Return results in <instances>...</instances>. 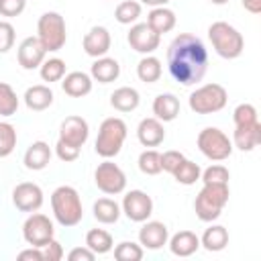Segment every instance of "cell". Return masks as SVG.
Here are the masks:
<instances>
[{"mask_svg": "<svg viewBox=\"0 0 261 261\" xmlns=\"http://www.w3.org/2000/svg\"><path fill=\"white\" fill-rule=\"evenodd\" d=\"M43 190L33 181H20L12 190V204L20 212H37L43 206Z\"/></svg>", "mask_w": 261, "mask_h": 261, "instance_id": "4fadbf2b", "label": "cell"}, {"mask_svg": "<svg viewBox=\"0 0 261 261\" xmlns=\"http://www.w3.org/2000/svg\"><path fill=\"white\" fill-rule=\"evenodd\" d=\"M90 75L98 84H112L120 75V63L114 57H108V55L98 57L90 67Z\"/></svg>", "mask_w": 261, "mask_h": 261, "instance_id": "603a6c76", "label": "cell"}, {"mask_svg": "<svg viewBox=\"0 0 261 261\" xmlns=\"http://www.w3.org/2000/svg\"><path fill=\"white\" fill-rule=\"evenodd\" d=\"M27 8V0H0V14L6 18L20 16Z\"/></svg>", "mask_w": 261, "mask_h": 261, "instance_id": "60d3db41", "label": "cell"}, {"mask_svg": "<svg viewBox=\"0 0 261 261\" xmlns=\"http://www.w3.org/2000/svg\"><path fill=\"white\" fill-rule=\"evenodd\" d=\"M232 147H237L239 151H253L259 143H261V122H251V124H241V126H234V133H232Z\"/></svg>", "mask_w": 261, "mask_h": 261, "instance_id": "ac0fdd59", "label": "cell"}, {"mask_svg": "<svg viewBox=\"0 0 261 261\" xmlns=\"http://www.w3.org/2000/svg\"><path fill=\"white\" fill-rule=\"evenodd\" d=\"M200 179H202V184H228L230 173H228V169H226L224 165L214 163V165L206 167V169L200 173Z\"/></svg>", "mask_w": 261, "mask_h": 261, "instance_id": "f35d334b", "label": "cell"}, {"mask_svg": "<svg viewBox=\"0 0 261 261\" xmlns=\"http://www.w3.org/2000/svg\"><path fill=\"white\" fill-rule=\"evenodd\" d=\"M259 116H257V108L249 102H243L239 104L234 110H232V122L234 126H241V124H251V122H257Z\"/></svg>", "mask_w": 261, "mask_h": 261, "instance_id": "ab89813d", "label": "cell"}, {"mask_svg": "<svg viewBox=\"0 0 261 261\" xmlns=\"http://www.w3.org/2000/svg\"><path fill=\"white\" fill-rule=\"evenodd\" d=\"M51 155H53V153H51L49 143H45V141H35V143H31L29 149L24 151L22 163H24V167L31 169V171H41V169H45V167L49 165Z\"/></svg>", "mask_w": 261, "mask_h": 261, "instance_id": "44dd1931", "label": "cell"}, {"mask_svg": "<svg viewBox=\"0 0 261 261\" xmlns=\"http://www.w3.org/2000/svg\"><path fill=\"white\" fill-rule=\"evenodd\" d=\"M51 210H53V218L65 228H71V226L80 224L82 218H84L82 198H80L77 190L71 188V186H59V188L53 190Z\"/></svg>", "mask_w": 261, "mask_h": 261, "instance_id": "7a4b0ae2", "label": "cell"}, {"mask_svg": "<svg viewBox=\"0 0 261 261\" xmlns=\"http://www.w3.org/2000/svg\"><path fill=\"white\" fill-rule=\"evenodd\" d=\"M141 104V94L130 86H120L110 94V106L118 112H133Z\"/></svg>", "mask_w": 261, "mask_h": 261, "instance_id": "4316f807", "label": "cell"}, {"mask_svg": "<svg viewBox=\"0 0 261 261\" xmlns=\"http://www.w3.org/2000/svg\"><path fill=\"white\" fill-rule=\"evenodd\" d=\"M14 47V27L8 20H0V53H8Z\"/></svg>", "mask_w": 261, "mask_h": 261, "instance_id": "b9f144b4", "label": "cell"}, {"mask_svg": "<svg viewBox=\"0 0 261 261\" xmlns=\"http://www.w3.org/2000/svg\"><path fill=\"white\" fill-rule=\"evenodd\" d=\"M80 147H73V145H69V143H63V141H59L57 139V143H55V155L61 159V161H65V163H71V161H75L77 157H80Z\"/></svg>", "mask_w": 261, "mask_h": 261, "instance_id": "7bdbcfd3", "label": "cell"}, {"mask_svg": "<svg viewBox=\"0 0 261 261\" xmlns=\"http://www.w3.org/2000/svg\"><path fill=\"white\" fill-rule=\"evenodd\" d=\"M114 249V259L116 261H141L143 259V247L135 241H122Z\"/></svg>", "mask_w": 261, "mask_h": 261, "instance_id": "8d00e7d4", "label": "cell"}, {"mask_svg": "<svg viewBox=\"0 0 261 261\" xmlns=\"http://www.w3.org/2000/svg\"><path fill=\"white\" fill-rule=\"evenodd\" d=\"M228 245V230L222 224H210L200 237V247L210 253H218Z\"/></svg>", "mask_w": 261, "mask_h": 261, "instance_id": "f1b7e54d", "label": "cell"}, {"mask_svg": "<svg viewBox=\"0 0 261 261\" xmlns=\"http://www.w3.org/2000/svg\"><path fill=\"white\" fill-rule=\"evenodd\" d=\"M167 71L181 86H196L208 71V49L200 37L179 33L167 47Z\"/></svg>", "mask_w": 261, "mask_h": 261, "instance_id": "6da1fadb", "label": "cell"}, {"mask_svg": "<svg viewBox=\"0 0 261 261\" xmlns=\"http://www.w3.org/2000/svg\"><path fill=\"white\" fill-rule=\"evenodd\" d=\"M53 237H55L53 220L47 214H41L39 210L37 212H31L27 216V220L22 222V239L31 247H43Z\"/></svg>", "mask_w": 261, "mask_h": 261, "instance_id": "9c48e42d", "label": "cell"}, {"mask_svg": "<svg viewBox=\"0 0 261 261\" xmlns=\"http://www.w3.org/2000/svg\"><path fill=\"white\" fill-rule=\"evenodd\" d=\"M141 10H143V4L139 0H124L116 6L114 10V18L120 22V24H135L141 16Z\"/></svg>", "mask_w": 261, "mask_h": 261, "instance_id": "836d02e7", "label": "cell"}, {"mask_svg": "<svg viewBox=\"0 0 261 261\" xmlns=\"http://www.w3.org/2000/svg\"><path fill=\"white\" fill-rule=\"evenodd\" d=\"M177 22V16L171 8L167 6H157V8H151L149 14H147V24L157 33V35H165L169 31H173Z\"/></svg>", "mask_w": 261, "mask_h": 261, "instance_id": "484cf974", "label": "cell"}, {"mask_svg": "<svg viewBox=\"0 0 261 261\" xmlns=\"http://www.w3.org/2000/svg\"><path fill=\"white\" fill-rule=\"evenodd\" d=\"M18 259L20 261H27V259H31V261H43V249L29 245V249H24V251L18 253Z\"/></svg>", "mask_w": 261, "mask_h": 261, "instance_id": "7dc6e473", "label": "cell"}, {"mask_svg": "<svg viewBox=\"0 0 261 261\" xmlns=\"http://www.w3.org/2000/svg\"><path fill=\"white\" fill-rule=\"evenodd\" d=\"M94 184L100 192H104L108 196H118L126 188V175L114 161L104 159L102 163H98V167L94 171Z\"/></svg>", "mask_w": 261, "mask_h": 261, "instance_id": "30bf717a", "label": "cell"}, {"mask_svg": "<svg viewBox=\"0 0 261 261\" xmlns=\"http://www.w3.org/2000/svg\"><path fill=\"white\" fill-rule=\"evenodd\" d=\"M45 57H47V51H45L43 43L37 39V35L35 37H24L20 41L18 49H16L18 65L22 69H29V71L41 67V63L45 61Z\"/></svg>", "mask_w": 261, "mask_h": 261, "instance_id": "5bb4252c", "label": "cell"}, {"mask_svg": "<svg viewBox=\"0 0 261 261\" xmlns=\"http://www.w3.org/2000/svg\"><path fill=\"white\" fill-rule=\"evenodd\" d=\"M243 2V8L251 14H259L261 12V0H241Z\"/></svg>", "mask_w": 261, "mask_h": 261, "instance_id": "c3c4849f", "label": "cell"}, {"mask_svg": "<svg viewBox=\"0 0 261 261\" xmlns=\"http://www.w3.org/2000/svg\"><path fill=\"white\" fill-rule=\"evenodd\" d=\"M208 39L216 55H220L222 59H237L243 55V49H245L243 35L224 20H216L208 27Z\"/></svg>", "mask_w": 261, "mask_h": 261, "instance_id": "5b68a950", "label": "cell"}, {"mask_svg": "<svg viewBox=\"0 0 261 261\" xmlns=\"http://www.w3.org/2000/svg\"><path fill=\"white\" fill-rule=\"evenodd\" d=\"M137 165H139L141 173H145V175H157V173H161V153L155 151L153 147L151 149H145L139 155Z\"/></svg>", "mask_w": 261, "mask_h": 261, "instance_id": "e575fe53", "label": "cell"}, {"mask_svg": "<svg viewBox=\"0 0 261 261\" xmlns=\"http://www.w3.org/2000/svg\"><path fill=\"white\" fill-rule=\"evenodd\" d=\"M161 73H163V65L155 55H143V59L137 63V77L145 84L159 82Z\"/></svg>", "mask_w": 261, "mask_h": 261, "instance_id": "f546056e", "label": "cell"}, {"mask_svg": "<svg viewBox=\"0 0 261 261\" xmlns=\"http://www.w3.org/2000/svg\"><path fill=\"white\" fill-rule=\"evenodd\" d=\"M167 245L175 257H192L200 249V237L192 230H179L167 239Z\"/></svg>", "mask_w": 261, "mask_h": 261, "instance_id": "7402d4cb", "label": "cell"}, {"mask_svg": "<svg viewBox=\"0 0 261 261\" xmlns=\"http://www.w3.org/2000/svg\"><path fill=\"white\" fill-rule=\"evenodd\" d=\"M210 2H212V4H216V6H222V4H226L228 0H210Z\"/></svg>", "mask_w": 261, "mask_h": 261, "instance_id": "f907efd6", "label": "cell"}, {"mask_svg": "<svg viewBox=\"0 0 261 261\" xmlns=\"http://www.w3.org/2000/svg\"><path fill=\"white\" fill-rule=\"evenodd\" d=\"M110 45H112V37H110V31L106 27H92L86 35H84V41H82V47H84V53L98 59V57H104L108 51H110Z\"/></svg>", "mask_w": 261, "mask_h": 261, "instance_id": "e0dca14e", "label": "cell"}, {"mask_svg": "<svg viewBox=\"0 0 261 261\" xmlns=\"http://www.w3.org/2000/svg\"><path fill=\"white\" fill-rule=\"evenodd\" d=\"M53 90L45 84H35L31 88L24 90V104L29 110H35V112H41V110H47L51 104H53Z\"/></svg>", "mask_w": 261, "mask_h": 261, "instance_id": "cb8c5ba5", "label": "cell"}, {"mask_svg": "<svg viewBox=\"0 0 261 261\" xmlns=\"http://www.w3.org/2000/svg\"><path fill=\"white\" fill-rule=\"evenodd\" d=\"M141 4L145 6H151V8H157V6H167L171 0H139Z\"/></svg>", "mask_w": 261, "mask_h": 261, "instance_id": "681fc988", "label": "cell"}, {"mask_svg": "<svg viewBox=\"0 0 261 261\" xmlns=\"http://www.w3.org/2000/svg\"><path fill=\"white\" fill-rule=\"evenodd\" d=\"M169 228L161 220H145L139 228V245L149 251H157L163 245H167Z\"/></svg>", "mask_w": 261, "mask_h": 261, "instance_id": "2e32d148", "label": "cell"}, {"mask_svg": "<svg viewBox=\"0 0 261 261\" xmlns=\"http://www.w3.org/2000/svg\"><path fill=\"white\" fill-rule=\"evenodd\" d=\"M126 122L118 116H108L102 120L100 128H98V137H96V143H94V149L96 153L102 157V159H112L120 153L122 145H124V139H126Z\"/></svg>", "mask_w": 261, "mask_h": 261, "instance_id": "277c9868", "label": "cell"}, {"mask_svg": "<svg viewBox=\"0 0 261 261\" xmlns=\"http://www.w3.org/2000/svg\"><path fill=\"white\" fill-rule=\"evenodd\" d=\"M37 39L43 43L47 53H55V51L63 49V45L67 41L65 18L55 10L43 12L37 20Z\"/></svg>", "mask_w": 261, "mask_h": 261, "instance_id": "8992f818", "label": "cell"}, {"mask_svg": "<svg viewBox=\"0 0 261 261\" xmlns=\"http://www.w3.org/2000/svg\"><path fill=\"white\" fill-rule=\"evenodd\" d=\"M126 41L133 51H137L141 55H153L159 49L161 35H157L147 22H135L130 27V31L126 33Z\"/></svg>", "mask_w": 261, "mask_h": 261, "instance_id": "7c38bea8", "label": "cell"}, {"mask_svg": "<svg viewBox=\"0 0 261 261\" xmlns=\"http://www.w3.org/2000/svg\"><path fill=\"white\" fill-rule=\"evenodd\" d=\"M200 173H202L200 165H198L196 161H192V159L184 157V161L175 167V171H173L171 175H173V177H175V181H177V184H181V186H194V184L200 179Z\"/></svg>", "mask_w": 261, "mask_h": 261, "instance_id": "d6a6232c", "label": "cell"}, {"mask_svg": "<svg viewBox=\"0 0 261 261\" xmlns=\"http://www.w3.org/2000/svg\"><path fill=\"white\" fill-rule=\"evenodd\" d=\"M137 139L143 147H157L163 143L165 139V128H163V122L157 120L155 116H149V118H143L137 126Z\"/></svg>", "mask_w": 261, "mask_h": 261, "instance_id": "d6986e66", "label": "cell"}, {"mask_svg": "<svg viewBox=\"0 0 261 261\" xmlns=\"http://www.w3.org/2000/svg\"><path fill=\"white\" fill-rule=\"evenodd\" d=\"M16 128L10 122H0V157H8L16 149Z\"/></svg>", "mask_w": 261, "mask_h": 261, "instance_id": "74e56055", "label": "cell"}, {"mask_svg": "<svg viewBox=\"0 0 261 261\" xmlns=\"http://www.w3.org/2000/svg\"><path fill=\"white\" fill-rule=\"evenodd\" d=\"M41 249H43V261H59V259H63V247L55 237L49 243H45Z\"/></svg>", "mask_w": 261, "mask_h": 261, "instance_id": "f6af8a7d", "label": "cell"}, {"mask_svg": "<svg viewBox=\"0 0 261 261\" xmlns=\"http://www.w3.org/2000/svg\"><path fill=\"white\" fill-rule=\"evenodd\" d=\"M92 86H94V80L86 71H69L61 80L63 92L67 96H71V98H84V96H88L92 92Z\"/></svg>", "mask_w": 261, "mask_h": 261, "instance_id": "ffe728a7", "label": "cell"}, {"mask_svg": "<svg viewBox=\"0 0 261 261\" xmlns=\"http://www.w3.org/2000/svg\"><path fill=\"white\" fill-rule=\"evenodd\" d=\"M151 108H153V114H155L157 120H161V122H171V120H175L177 114H179V98H177L175 94H171V92L159 94V96H155Z\"/></svg>", "mask_w": 261, "mask_h": 261, "instance_id": "d4e9b609", "label": "cell"}, {"mask_svg": "<svg viewBox=\"0 0 261 261\" xmlns=\"http://www.w3.org/2000/svg\"><path fill=\"white\" fill-rule=\"evenodd\" d=\"M88 137H90V124H88L86 118H82L77 114L65 116V120L59 126V141L69 143V145L82 149L86 145Z\"/></svg>", "mask_w": 261, "mask_h": 261, "instance_id": "9a60e30c", "label": "cell"}, {"mask_svg": "<svg viewBox=\"0 0 261 261\" xmlns=\"http://www.w3.org/2000/svg\"><path fill=\"white\" fill-rule=\"evenodd\" d=\"M184 153H179V151H173V149H169V151H165V153H161V171H167V173H173L175 171V167L184 161Z\"/></svg>", "mask_w": 261, "mask_h": 261, "instance_id": "ee69618b", "label": "cell"}, {"mask_svg": "<svg viewBox=\"0 0 261 261\" xmlns=\"http://www.w3.org/2000/svg\"><path fill=\"white\" fill-rule=\"evenodd\" d=\"M230 196L228 184H204L194 200V212L202 222H214Z\"/></svg>", "mask_w": 261, "mask_h": 261, "instance_id": "3957f363", "label": "cell"}, {"mask_svg": "<svg viewBox=\"0 0 261 261\" xmlns=\"http://www.w3.org/2000/svg\"><path fill=\"white\" fill-rule=\"evenodd\" d=\"M86 247L90 251H94L96 255H106V253L112 251L114 241H112V234L108 230H104V228H92L86 234Z\"/></svg>", "mask_w": 261, "mask_h": 261, "instance_id": "4dcf8cb0", "label": "cell"}, {"mask_svg": "<svg viewBox=\"0 0 261 261\" xmlns=\"http://www.w3.org/2000/svg\"><path fill=\"white\" fill-rule=\"evenodd\" d=\"M92 212H94V218L102 224H114L122 214L120 204L112 198H98L92 206Z\"/></svg>", "mask_w": 261, "mask_h": 261, "instance_id": "83f0119b", "label": "cell"}, {"mask_svg": "<svg viewBox=\"0 0 261 261\" xmlns=\"http://www.w3.org/2000/svg\"><path fill=\"white\" fill-rule=\"evenodd\" d=\"M39 75L43 82L53 84V82H61L65 75V61L61 57H45V61L39 67Z\"/></svg>", "mask_w": 261, "mask_h": 261, "instance_id": "1f68e13d", "label": "cell"}, {"mask_svg": "<svg viewBox=\"0 0 261 261\" xmlns=\"http://www.w3.org/2000/svg\"><path fill=\"white\" fill-rule=\"evenodd\" d=\"M226 102H228V94L226 88L220 84H204L196 88L188 98V106L196 114H214L222 110Z\"/></svg>", "mask_w": 261, "mask_h": 261, "instance_id": "52a82bcc", "label": "cell"}, {"mask_svg": "<svg viewBox=\"0 0 261 261\" xmlns=\"http://www.w3.org/2000/svg\"><path fill=\"white\" fill-rule=\"evenodd\" d=\"M94 257H96V253L90 251L86 245L84 247H75V249H71L67 253V259L69 261H94Z\"/></svg>", "mask_w": 261, "mask_h": 261, "instance_id": "bcb514c9", "label": "cell"}, {"mask_svg": "<svg viewBox=\"0 0 261 261\" xmlns=\"http://www.w3.org/2000/svg\"><path fill=\"white\" fill-rule=\"evenodd\" d=\"M122 214L133 222H145L153 214V198L143 190H130L124 194L120 204Z\"/></svg>", "mask_w": 261, "mask_h": 261, "instance_id": "8fae6325", "label": "cell"}, {"mask_svg": "<svg viewBox=\"0 0 261 261\" xmlns=\"http://www.w3.org/2000/svg\"><path fill=\"white\" fill-rule=\"evenodd\" d=\"M196 145L200 149V153L210 159V161H224L232 155V141L228 139L226 133H222L216 126H206L198 133Z\"/></svg>", "mask_w": 261, "mask_h": 261, "instance_id": "ba28073f", "label": "cell"}, {"mask_svg": "<svg viewBox=\"0 0 261 261\" xmlns=\"http://www.w3.org/2000/svg\"><path fill=\"white\" fill-rule=\"evenodd\" d=\"M18 110V96L10 84L0 82V116H12Z\"/></svg>", "mask_w": 261, "mask_h": 261, "instance_id": "d590c367", "label": "cell"}]
</instances>
